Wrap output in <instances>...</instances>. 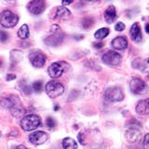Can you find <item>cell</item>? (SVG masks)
<instances>
[{
    "label": "cell",
    "mask_w": 149,
    "mask_h": 149,
    "mask_svg": "<svg viewBox=\"0 0 149 149\" xmlns=\"http://www.w3.org/2000/svg\"><path fill=\"white\" fill-rule=\"evenodd\" d=\"M41 125V118L37 115H27L21 120V127L23 130L31 132L37 129Z\"/></svg>",
    "instance_id": "obj_1"
},
{
    "label": "cell",
    "mask_w": 149,
    "mask_h": 149,
    "mask_svg": "<svg viewBox=\"0 0 149 149\" xmlns=\"http://www.w3.org/2000/svg\"><path fill=\"white\" fill-rule=\"evenodd\" d=\"M19 17L10 10H4L0 14V24L5 28H12L17 25Z\"/></svg>",
    "instance_id": "obj_2"
},
{
    "label": "cell",
    "mask_w": 149,
    "mask_h": 149,
    "mask_svg": "<svg viewBox=\"0 0 149 149\" xmlns=\"http://www.w3.org/2000/svg\"><path fill=\"white\" fill-rule=\"evenodd\" d=\"M8 100H9L8 108L10 109L11 115L13 116H15V118H20V116H22L24 115L25 110L22 104L20 98L16 95H10L8 97Z\"/></svg>",
    "instance_id": "obj_3"
},
{
    "label": "cell",
    "mask_w": 149,
    "mask_h": 149,
    "mask_svg": "<svg viewBox=\"0 0 149 149\" xmlns=\"http://www.w3.org/2000/svg\"><path fill=\"white\" fill-rule=\"evenodd\" d=\"M45 90H46L47 94L49 95V97L57 98L64 92V87L63 86L62 83L55 81V80H51L47 83Z\"/></svg>",
    "instance_id": "obj_4"
},
{
    "label": "cell",
    "mask_w": 149,
    "mask_h": 149,
    "mask_svg": "<svg viewBox=\"0 0 149 149\" xmlns=\"http://www.w3.org/2000/svg\"><path fill=\"white\" fill-rule=\"evenodd\" d=\"M104 98L106 101L111 102H120L124 99V94L120 88L112 87V88H106V91L104 92Z\"/></svg>",
    "instance_id": "obj_5"
},
{
    "label": "cell",
    "mask_w": 149,
    "mask_h": 149,
    "mask_svg": "<svg viewBox=\"0 0 149 149\" xmlns=\"http://www.w3.org/2000/svg\"><path fill=\"white\" fill-rule=\"evenodd\" d=\"M29 60L34 67L41 68L44 66V64L46 63V56L41 50L34 49L29 54Z\"/></svg>",
    "instance_id": "obj_6"
},
{
    "label": "cell",
    "mask_w": 149,
    "mask_h": 149,
    "mask_svg": "<svg viewBox=\"0 0 149 149\" xmlns=\"http://www.w3.org/2000/svg\"><path fill=\"white\" fill-rule=\"evenodd\" d=\"M102 62L110 66H116L121 63V56L119 53L114 50H109L105 52L102 57Z\"/></svg>",
    "instance_id": "obj_7"
},
{
    "label": "cell",
    "mask_w": 149,
    "mask_h": 149,
    "mask_svg": "<svg viewBox=\"0 0 149 149\" xmlns=\"http://www.w3.org/2000/svg\"><path fill=\"white\" fill-rule=\"evenodd\" d=\"M46 8L45 0H32L27 4V9L34 15H39L43 13Z\"/></svg>",
    "instance_id": "obj_8"
},
{
    "label": "cell",
    "mask_w": 149,
    "mask_h": 149,
    "mask_svg": "<svg viewBox=\"0 0 149 149\" xmlns=\"http://www.w3.org/2000/svg\"><path fill=\"white\" fill-rule=\"evenodd\" d=\"M138 124L139 123H137L136 125L133 124L127 125L128 129L125 132V136L130 143H136L140 139V137H141V132L139 130Z\"/></svg>",
    "instance_id": "obj_9"
},
{
    "label": "cell",
    "mask_w": 149,
    "mask_h": 149,
    "mask_svg": "<svg viewBox=\"0 0 149 149\" xmlns=\"http://www.w3.org/2000/svg\"><path fill=\"white\" fill-rule=\"evenodd\" d=\"M130 88L135 95L143 94L146 90V84L141 78H133L130 82Z\"/></svg>",
    "instance_id": "obj_10"
},
{
    "label": "cell",
    "mask_w": 149,
    "mask_h": 149,
    "mask_svg": "<svg viewBox=\"0 0 149 149\" xmlns=\"http://www.w3.org/2000/svg\"><path fill=\"white\" fill-rule=\"evenodd\" d=\"M63 38H64L63 33L61 31V29H59L57 31H54L52 35H50L47 38H45V43L50 47H57L60 44H62Z\"/></svg>",
    "instance_id": "obj_11"
},
{
    "label": "cell",
    "mask_w": 149,
    "mask_h": 149,
    "mask_svg": "<svg viewBox=\"0 0 149 149\" xmlns=\"http://www.w3.org/2000/svg\"><path fill=\"white\" fill-rule=\"evenodd\" d=\"M65 63H53L49 65L48 69V73L51 78H58L63 74L65 70Z\"/></svg>",
    "instance_id": "obj_12"
},
{
    "label": "cell",
    "mask_w": 149,
    "mask_h": 149,
    "mask_svg": "<svg viewBox=\"0 0 149 149\" xmlns=\"http://www.w3.org/2000/svg\"><path fill=\"white\" fill-rule=\"evenodd\" d=\"M49 138V135L45 132H35L29 135V141L35 144V146H39V144H43L47 142Z\"/></svg>",
    "instance_id": "obj_13"
},
{
    "label": "cell",
    "mask_w": 149,
    "mask_h": 149,
    "mask_svg": "<svg viewBox=\"0 0 149 149\" xmlns=\"http://www.w3.org/2000/svg\"><path fill=\"white\" fill-rule=\"evenodd\" d=\"M130 37L132 39L136 42V43H139L141 42L143 39V36H142V32H141V28H140V25L138 22H134L133 24L130 27Z\"/></svg>",
    "instance_id": "obj_14"
},
{
    "label": "cell",
    "mask_w": 149,
    "mask_h": 149,
    "mask_svg": "<svg viewBox=\"0 0 149 149\" xmlns=\"http://www.w3.org/2000/svg\"><path fill=\"white\" fill-rule=\"evenodd\" d=\"M136 113L141 116H146L149 114V98L141 100L135 107Z\"/></svg>",
    "instance_id": "obj_15"
},
{
    "label": "cell",
    "mask_w": 149,
    "mask_h": 149,
    "mask_svg": "<svg viewBox=\"0 0 149 149\" xmlns=\"http://www.w3.org/2000/svg\"><path fill=\"white\" fill-rule=\"evenodd\" d=\"M112 47L115 49L123 50L128 48V40L125 36H118L112 40Z\"/></svg>",
    "instance_id": "obj_16"
},
{
    "label": "cell",
    "mask_w": 149,
    "mask_h": 149,
    "mask_svg": "<svg viewBox=\"0 0 149 149\" xmlns=\"http://www.w3.org/2000/svg\"><path fill=\"white\" fill-rule=\"evenodd\" d=\"M116 19V8L113 5H111V6L107 8L106 10L104 11V20L107 23H112L115 22Z\"/></svg>",
    "instance_id": "obj_17"
},
{
    "label": "cell",
    "mask_w": 149,
    "mask_h": 149,
    "mask_svg": "<svg viewBox=\"0 0 149 149\" xmlns=\"http://www.w3.org/2000/svg\"><path fill=\"white\" fill-rule=\"evenodd\" d=\"M71 15V12L64 6H60L56 8L54 19H67Z\"/></svg>",
    "instance_id": "obj_18"
},
{
    "label": "cell",
    "mask_w": 149,
    "mask_h": 149,
    "mask_svg": "<svg viewBox=\"0 0 149 149\" xmlns=\"http://www.w3.org/2000/svg\"><path fill=\"white\" fill-rule=\"evenodd\" d=\"M63 149H77V143L74 139L66 137L63 140Z\"/></svg>",
    "instance_id": "obj_19"
},
{
    "label": "cell",
    "mask_w": 149,
    "mask_h": 149,
    "mask_svg": "<svg viewBox=\"0 0 149 149\" xmlns=\"http://www.w3.org/2000/svg\"><path fill=\"white\" fill-rule=\"evenodd\" d=\"M18 36L21 39H26L29 37V27L27 24H23L18 31Z\"/></svg>",
    "instance_id": "obj_20"
},
{
    "label": "cell",
    "mask_w": 149,
    "mask_h": 149,
    "mask_svg": "<svg viewBox=\"0 0 149 149\" xmlns=\"http://www.w3.org/2000/svg\"><path fill=\"white\" fill-rule=\"evenodd\" d=\"M109 33H110V31H109L108 28H101V29L97 30L95 32L94 36L97 39H102V38H104V37H106L107 36H108Z\"/></svg>",
    "instance_id": "obj_21"
},
{
    "label": "cell",
    "mask_w": 149,
    "mask_h": 149,
    "mask_svg": "<svg viewBox=\"0 0 149 149\" xmlns=\"http://www.w3.org/2000/svg\"><path fill=\"white\" fill-rule=\"evenodd\" d=\"M22 53L21 52L20 50H16V49L11 50V52H10V59L12 61V63H16L20 62L22 57H18V55H22Z\"/></svg>",
    "instance_id": "obj_22"
},
{
    "label": "cell",
    "mask_w": 149,
    "mask_h": 149,
    "mask_svg": "<svg viewBox=\"0 0 149 149\" xmlns=\"http://www.w3.org/2000/svg\"><path fill=\"white\" fill-rule=\"evenodd\" d=\"M42 87H43V83H42L41 80L40 81L37 80V81L34 82L33 83V86H32L33 90H34L36 92H40L42 91Z\"/></svg>",
    "instance_id": "obj_23"
},
{
    "label": "cell",
    "mask_w": 149,
    "mask_h": 149,
    "mask_svg": "<svg viewBox=\"0 0 149 149\" xmlns=\"http://www.w3.org/2000/svg\"><path fill=\"white\" fill-rule=\"evenodd\" d=\"M92 24H93V20L91 18H86L83 20L82 25L85 29H88V28H90Z\"/></svg>",
    "instance_id": "obj_24"
},
{
    "label": "cell",
    "mask_w": 149,
    "mask_h": 149,
    "mask_svg": "<svg viewBox=\"0 0 149 149\" xmlns=\"http://www.w3.org/2000/svg\"><path fill=\"white\" fill-rule=\"evenodd\" d=\"M46 124H47V127L49 129H53L56 125V122L51 116H49V118L46 119Z\"/></svg>",
    "instance_id": "obj_25"
},
{
    "label": "cell",
    "mask_w": 149,
    "mask_h": 149,
    "mask_svg": "<svg viewBox=\"0 0 149 149\" xmlns=\"http://www.w3.org/2000/svg\"><path fill=\"white\" fill-rule=\"evenodd\" d=\"M143 146L144 149H149V133L144 135L143 141Z\"/></svg>",
    "instance_id": "obj_26"
},
{
    "label": "cell",
    "mask_w": 149,
    "mask_h": 149,
    "mask_svg": "<svg viewBox=\"0 0 149 149\" xmlns=\"http://www.w3.org/2000/svg\"><path fill=\"white\" fill-rule=\"evenodd\" d=\"M8 39V33H6L5 31L0 30V41H1V42H6Z\"/></svg>",
    "instance_id": "obj_27"
},
{
    "label": "cell",
    "mask_w": 149,
    "mask_h": 149,
    "mask_svg": "<svg viewBox=\"0 0 149 149\" xmlns=\"http://www.w3.org/2000/svg\"><path fill=\"white\" fill-rule=\"evenodd\" d=\"M124 29H125V24L123 22H118L116 24V26H115V30L118 31V32H122Z\"/></svg>",
    "instance_id": "obj_28"
},
{
    "label": "cell",
    "mask_w": 149,
    "mask_h": 149,
    "mask_svg": "<svg viewBox=\"0 0 149 149\" xmlns=\"http://www.w3.org/2000/svg\"><path fill=\"white\" fill-rule=\"evenodd\" d=\"M16 78V76L15 74H8V76H7V80H13V79H15Z\"/></svg>",
    "instance_id": "obj_29"
},
{
    "label": "cell",
    "mask_w": 149,
    "mask_h": 149,
    "mask_svg": "<svg viewBox=\"0 0 149 149\" xmlns=\"http://www.w3.org/2000/svg\"><path fill=\"white\" fill-rule=\"evenodd\" d=\"M93 47L96 49H101L104 47V43H102V42H99V43H94L93 44Z\"/></svg>",
    "instance_id": "obj_30"
},
{
    "label": "cell",
    "mask_w": 149,
    "mask_h": 149,
    "mask_svg": "<svg viewBox=\"0 0 149 149\" xmlns=\"http://www.w3.org/2000/svg\"><path fill=\"white\" fill-rule=\"evenodd\" d=\"M73 2H74V0H63V1H62L63 6H67V5H70Z\"/></svg>",
    "instance_id": "obj_31"
},
{
    "label": "cell",
    "mask_w": 149,
    "mask_h": 149,
    "mask_svg": "<svg viewBox=\"0 0 149 149\" xmlns=\"http://www.w3.org/2000/svg\"><path fill=\"white\" fill-rule=\"evenodd\" d=\"M77 138H78L79 143H80L81 144H85V143H84V141H83V138H82V133H78Z\"/></svg>",
    "instance_id": "obj_32"
},
{
    "label": "cell",
    "mask_w": 149,
    "mask_h": 149,
    "mask_svg": "<svg viewBox=\"0 0 149 149\" xmlns=\"http://www.w3.org/2000/svg\"><path fill=\"white\" fill-rule=\"evenodd\" d=\"M86 2H91V3H95V2H99L100 0H84Z\"/></svg>",
    "instance_id": "obj_33"
},
{
    "label": "cell",
    "mask_w": 149,
    "mask_h": 149,
    "mask_svg": "<svg viewBox=\"0 0 149 149\" xmlns=\"http://www.w3.org/2000/svg\"><path fill=\"white\" fill-rule=\"evenodd\" d=\"M15 149H27L24 146H22V144H21V146H17Z\"/></svg>",
    "instance_id": "obj_34"
},
{
    "label": "cell",
    "mask_w": 149,
    "mask_h": 149,
    "mask_svg": "<svg viewBox=\"0 0 149 149\" xmlns=\"http://www.w3.org/2000/svg\"><path fill=\"white\" fill-rule=\"evenodd\" d=\"M146 33L149 34V23H147V24L146 25Z\"/></svg>",
    "instance_id": "obj_35"
},
{
    "label": "cell",
    "mask_w": 149,
    "mask_h": 149,
    "mask_svg": "<svg viewBox=\"0 0 149 149\" xmlns=\"http://www.w3.org/2000/svg\"><path fill=\"white\" fill-rule=\"evenodd\" d=\"M4 1H6V2H15L16 0H4Z\"/></svg>",
    "instance_id": "obj_36"
},
{
    "label": "cell",
    "mask_w": 149,
    "mask_h": 149,
    "mask_svg": "<svg viewBox=\"0 0 149 149\" xmlns=\"http://www.w3.org/2000/svg\"><path fill=\"white\" fill-rule=\"evenodd\" d=\"M54 110H55V111L59 110V105H55V107H54Z\"/></svg>",
    "instance_id": "obj_37"
},
{
    "label": "cell",
    "mask_w": 149,
    "mask_h": 149,
    "mask_svg": "<svg viewBox=\"0 0 149 149\" xmlns=\"http://www.w3.org/2000/svg\"><path fill=\"white\" fill-rule=\"evenodd\" d=\"M147 63H149V59H148V60H147Z\"/></svg>",
    "instance_id": "obj_38"
},
{
    "label": "cell",
    "mask_w": 149,
    "mask_h": 149,
    "mask_svg": "<svg viewBox=\"0 0 149 149\" xmlns=\"http://www.w3.org/2000/svg\"><path fill=\"white\" fill-rule=\"evenodd\" d=\"M1 64H2V63H1V62H0V65H1Z\"/></svg>",
    "instance_id": "obj_39"
}]
</instances>
